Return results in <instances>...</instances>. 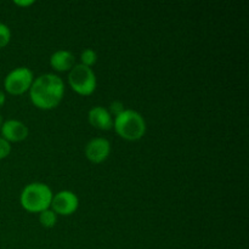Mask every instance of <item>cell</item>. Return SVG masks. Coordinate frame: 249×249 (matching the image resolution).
Segmentation results:
<instances>
[{"label":"cell","mask_w":249,"mask_h":249,"mask_svg":"<svg viewBox=\"0 0 249 249\" xmlns=\"http://www.w3.org/2000/svg\"><path fill=\"white\" fill-rule=\"evenodd\" d=\"M65 92V84L58 75L48 74L39 75L33 80L29 96L36 107L40 109H53L58 106Z\"/></svg>","instance_id":"1"},{"label":"cell","mask_w":249,"mask_h":249,"mask_svg":"<svg viewBox=\"0 0 249 249\" xmlns=\"http://www.w3.org/2000/svg\"><path fill=\"white\" fill-rule=\"evenodd\" d=\"M53 191L43 182H32L27 185L21 194V206L31 213H41L50 208Z\"/></svg>","instance_id":"2"},{"label":"cell","mask_w":249,"mask_h":249,"mask_svg":"<svg viewBox=\"0 0 249 249\" xmlns=\"http://www.w3.org/2000/svg\"><path fill=\"white\" fill-rule=\"evenodd\" d=\"M114 129L121 138L128 141L140 140L146 133V122L139 112L124 109L114 119Z\"/></svg>","instance_id":"3"},{"label":"cell","mask_w":249,"mask_h":249,"mask_svg":"<svg viewBox=\"0 0 249 249\" xmlns=\"http://www.w3.org/2000/svg\"><path fill=\"white\" fill-rule=\"evenodd\" d=\"M68 83L77 94L89 96L96 89V75L91 68L79 63L71 70Z\"/></svg>","instance_id":"4"},{"label":"cell","mask_w":249,"mask_h":249,"mask_svg":"<svg viewBox=\"0 0 249 249\" xmlns=\"http://www.w3.org/2000/svg\"><path fill=\"white\" fill-rule=\"evenodd\" d=\"M33 80V73L29 68L18 67L6 75L4 80V88L9 94L22 95L31 89Z\"/></svg>","instance_id":"5"},{"label":"cell","mask_w":249,"mask_h":249,"mask_svg":"<svg viewBox=\"0 0 249 249\" xmlns=\"http://www.w3.org/2000/svg\"><path fill=\"white\" fill-rule=\"evenodd\" d=\"M79 206V199L77 195L72 191H60L53 197L51 208L53 212L60 215H71L74 213Z\"/></svg>","instance_id":"6"},{"label":"cell","mask_w":249,"mask_h":249,"mask_svg":"<svg viewBox=\"0 0 249 249\" xmlns=\"http://www.w3.org/2000/svg\"><path fill=\"white\" fill-rule=\"evenodd\" d=\"M109 152H111V145H109L108 140L104 138L92 139L85 147L87 158L90 162L96 163V164L106 160L109 156Z\"/></svg>","instance_id":"7"},{"label":"cell","mask_w":249,"mask_h":249,"mask_svg":"<svg viewBox=\"0 0 249 249\" xmlns=\"http://www.w3.org/2000/svg\"><path fill=\"white\" fill-rule=\"evenodd\" d=\"M0 131L2 135L1 138L9 142H19L28 136V128L26 126V124L16 121V119H9V121L4 122Z\"/></svg>","instance_id":"8"},{"label":"cell","mask_w":249,"mask_h":249,"mask_svg":"<svg viewBox=\"0 0 249 249\" xmlns=\"http://www.w3.org/2000/svg\"><path fill=\"white\" fill-rule=\"evenodd\" d=\"M89 123L100 130H109L113 126V119L111 113L101 106L92 107L88 114Z\"/></svg>","instance_id":"9"},{"label":"cell","mask_w":249,"mask_h":249,"mask_svg":"<svg viewBox=\"0 0 249 249\" xmlns=\"http://www.w3.org/2000/svg\"><path fill=\"white\" fill-rule=\"evenodd\" d=\"M50 65L53 70L65 72L74 67V56L67 50H58L50 57Z\"/></svg>","instance_id":"10"},{"label":"cell","mask_w":249,"mask_h":249,"mask_svg":"<svg viewBox=\"0 0 249 249\" xmlns=\"http://www.w3.org/2000/svg\"><path fill=\"white\" fill-rule=\"evenodd\" d=\"M39 221H40L44 228H53L56 221H57V214L55 212L50 211V209H46V211L39 213Z\"/></svg>","instance_id":"11"},{"label":"cell","mask_w":249,"mask_h":249,"mask_svg":"<svg viewBox=\"0 0 249 249\" xmlns=\"http://www.w3.org/2000/svg\"><path fill=\"white\" fill-rule=\"evenodd\" d=\"M80 60H82V65L87 66V67H91L95 65L97 61V55L94 50L91 49H85L82 53H80Z\"/></svg>","instance_id":"12"},{"label":"cell","mask_w":249,"mask_h":249,"mask_svg":"<svg viewBox=\"0 0 249 249\" xmlns=\"http://www.w3.org/2000/svg\"><path fill=\"white\" fill-rule=\"evenodd\" d=\"M11 39V32L10 28L4 23H0V49L5 48L10 43Z\"/></svg>","instance_id":"13"},{"label":"cell","mask_w":249,"mask_h":249,"mask_svg":"<svg viewBox=\"0 0 249 249\" xmlns=\"http://www.w3.org/2000/svg\"><path fill=\"white\" fill-rule=\"evenodd\" d=\"M11 152V145H10L9 141H6L5 139L0 138V160H4Z\"/></svg>","instance_id":"14"},{"label":"cell","mask_w":249,"mask_h":249,"mask_svg":"<svg viewBox=\"0 0 249 249\" xmlns=\"http://www.w3.org/2000/svg\"><path fill=\"white\" fill-rule=\"evenodd\" d=\"M124 105H123V102H121V101H113L112 102L111 105H109V113H112V114H114V116H119V114L122 113V112L124 111ZM111 114V116H112Z\"/></svg>","instance_id":"15"},{"label":"cell","mask_w":249,"mask_h":249,"mask_svg":"<svg viewBox=\"0 0 249 249\" xmlns=\"http://www.w3.org/2000/svg\"><path fill=\"white\" fill-rule=\"evenodd\" d=\"M15 4L18 5V6H29V5H33L34 1L28 0V1H15Z\"/></svg>","instance_id":"16"},{"label":"cell","mask_w":249,"mask_h":249,"mask_svg":"<svg viewBox=\"0 0 249 249\" xmlns=\"http://www.w3.org/2000/svg\"><path fill=\"white\" fill-rule=\"evenodd\" d=\"M5 100H6V96H5L4 91H1V90H0V107L5 104Z\"/></svg>","instance_id":"17"},{"label":"cell","mask_w":249,"mask_h":249,"mask_svg":"<svg viewBox=\"0 0 249 249\" xmlns=\"http://www.w3.org/2000/svg\"><path fill=\"white\" fill-rule=\"evenodd\" d=\"M1 125H2V118H1V114H0V129H1Z\"/></svg>","instance_id":"18"}]
</instances>
